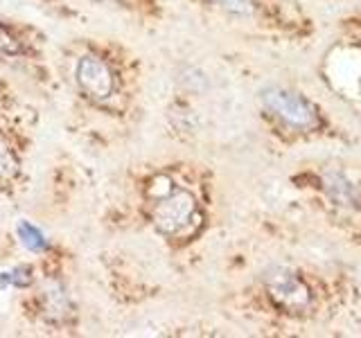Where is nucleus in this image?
Segmentation results:
<instances>
[{
    "label": "nucleus",
    "mask_w": 361,
    "mask_h": 338,
    "mask_svg": "<svg viewBox=\"0 0 361 338\" xmlns=\"http://www.w3.org/2000/svg\"><path fill=\"white\" fill-rule=\"evenodd\" d=\"M59 84L93 115L127 127L140 115L145 90L142 56L109 37H75L52 56Z\"/></svg>",
    "instance_id": "1"
},
{
    "label": "nucleus",
    "mask_w": 361,
    "mask_h": 338,
    "mask_svg": "<svg viewBox=\"0 0 361 338\" xmlns=\"http://www.w3.org/2000/svg\"><path fill=\"white\" fill-rule=\"evenodd\" d=\"M124 212L169 253L188 251L208 228L203 180L195 167L180 161H156L131 172Z\"/></svg>",
    "instance_id": "2"
},
{
    "label": "nucleus",
    "mask_w": 361,
    "mask_h": 338,
    "mask_svg": "<svg viewBox=\"0 0 361 338\" xmlns=\"http://www.w3.org/2000/svg\"><path fill=\"white\" fill-rule=\"evenodd\" d=\"M18 315L27 325L54 336H79L84 307L68 273H43L37 284L16 296Z\"/></svg>",
    "instance_id": "3"
},
{
    "label": "nucleus",
    "mask_w": 361,
    "mask_h": 338,
    "mask_svg": "<svg viewBox=\"0 0 361 338\" xmlns=\"http://www.w3.org/2000/svg\"><path fill=\"white\" fill-rule=\"evenodd\" d=\"M48 45L50 37L39 25L0 14V65L25 77L34 88L52 95L59 79Z\"/></svg>",
    "instance_id": "4"
},
{
    "label": "nucleus",
    "mask_w": 361,
    "mask_h": 338,
    "mask_svg": "<svg viewBox=\"0 0 361 338\" xmlns=\"http://www.w3.org/2000/svg\"><path fill=\"white\" fill-rule=\"evenodd\" d=\"M5 99H0V199L20 201L30 187V154L32 135L20 118L5 111Z\"/></svg>",
    "instance_id": "5"
},
{
    "label": "nucleus",
    "mask_w": 361,
    "mask_h": 338,
    "mask_svg": "<svg viewBox=\"0 0 361 338\" xmlns=\"http://www.w3.org/2000/svg\"><path fill=\"white\" fill-rule=\"evenodd\" d=\"M14 234L23 251L41 264L43 273H71L73 253L63 244L52 239L39 223L18 219L14 225Z\"/></svg>",
    "instance_id": "6"
},
{
    "label": "nucleus",
    "mask_w": 361,
    "mask_h": 338,
    "mask_svg": "<svg viewBox=\"0 0 361 338\" xmlns=\"http://www.w3.org/2000/svg\"><path fill=\"white\" fill-rule=\"evenodd\" d=\"M259 104L267 115L282 122L289 129L310 131L319 124V113L302 95L282 86H267L259 93Z\"/></svg>",
    "instance_id": "7"
},
{
    "label": "nucleus",
    "mask_w": 361,
    "mask_h": 338,
    "mask_svg": "<svg viewBox=\"0 0 361 338\" xmlns=\"http://www.w3.org/2000/svg\"><path fill=\"white\" fill-rule=\"evenodd\" d=\"M262 287L269 300L285 311H305L312 304L307 284L289 266H271L262 275Z\"/></svg>",
    "instance_id": "8"
},
{
    "label": "nucleus",
    "mask_w": 361,
    "mask_h": 338,
    "mask_svg": "<svg viewBox=\"0 0 361 338\" xmlns=\"http://www.w3.org/2000/svg\"><path fill=\"white\" fill-rule=\"evenodd\" d=\"M86 3L118 11V14L142 23V25H161L167 16L165 0H86Z\"/></svg>",
    "instance_id": "9"
},
{
    "label": "nucleus",
    "mask_w": 361,
    "mask_h": 338,
    "mask_svg": "<svg viewBox=\"0 0 361 338\" xmlns=\"http://www.w3.org/2000/svg\"><path fill=\"white\" fill-rule=\"evenodd\" d=\"M43 275V268L37 259H20V262L11 264L9 268L0 270V291H25L32 284H37L39 277Z\"/></svg>",
    "instance_id": "10"
},
{
    "label": "nucleus",
    "mask_w": 361,
    "mask_h": 338,
    "mask_svg": "<svg viewBox=\"0 0 361 338\" xmlns=\"http://www.w3.org/2000/svg\"><path fill=\"white\" fill-rule=\"evenodd\" d=\"M325 192L336 206H343V208L359 206V189L338 172H330L325 176Z\"/></svg>",
    "instance_id": "11"
},
{
    "label": "nucleus",
    "mask_w": 361,
    "mask_h": 338,
    "mask_svg": "<svg viewBox=\"0 0 361 338\" xmlns=\"http://www.w3.org/2000/svg\"><path fill=\"white\" fill-rule=\"evenodd\" d=\"M34 3L56 20L75 23L84 18V11L79 9V0H34Z\"/></svg>",
    "instance_id": "12"
},
{
    "label": "nucleus",
    "mask_w": 361,
    "mask_h": 338,
    "mask_svg": "<svg viewBox=\"0 0 361 338\" xmlns=\"http://www.w3.org/2000/svg\"><path fill=\"white\" fill-rule=\"evenodd\" d=\"M359 86H361V84H359Z\"/></svg>",
    "instance_id": "13"
}]
</instances>
